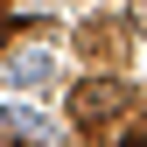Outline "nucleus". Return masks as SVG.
<instances>
[{
    "mask_svg": "<svg viewBox=\"0 0 147 147\" xmlns=\"http://www.w3.org/2000/svg\"><path fill=\"white\" fill-rule=\"evenodd\" d=\"M133 112V91H126V77H84L77 91H70V119L77 126H112Z\"/></svg>",
    "mask_w": 147,
    "mask_h": 147,
    "instance_id": "f257e3e1",
    "label": "nucleus"
},
{
    "mask_svg": "<svg viewBox=\"0 0 147 147\" xmlns=\"http://www.w3.org/2000/svg\"><path fill=\"white\" fill-rule=\"evenodd\" d=\"M77 49L91 63H119L126 56V21H84L77 28Z\"/></svg>",
    "mask_w": 147,
    "mask_h": 147,
    "instance_id": "f03ea898",
    "label": "nucleus"
},
{
    "mask_svg": "<svg viewBox=\"0 0 147 147\" xmlns=\"http://www.w3.org/2000/svg\"><path fill=\"white\" fill-rule=\"evenodd\" d=\"M133 28H140V35H147V0H133Z\"/></svg>",
    "mask_w": 147,
    "mask_h": 147,
    "instance_id": "7ed1b4c3",
    "label": "nucleus"
},
{
    "mask_svg": "<svg viewBox=\"0 0 147 147\" xmlns=\"http://www.w3.org/2000/svg\"><path fill=\"white\" fill-rule=\"evenodd\" d=\"M119 147H147V133H140V126H133V133H119Z\"/></svg>",
    "mask_w": 147,
    "mask_h": 147,
    "instance_id": "20e7f679",
    "label": "nucleus"
},
{
    "mask_svg": "<svg viewBox=\"0 0 147 147\" xmlns=\"http://www.w3.org/2000/svg\"><path fill=\"white\" fill-rule=\"evenodd\" d=\"M7 42H14V21H0V49H7Z\"/></svg>",
    "mask_w": 147,
    "mask_h": 147,
    "instance_id": "39448f33",
    "label": "nucleus"
},
{
    "mask_svg": "<svg viewBox=\"0 0 147 147\" xmlns=\"http://www.w3.org/2000/svg\"><path fill=\"white\" fill-rule=\"evenodd\" d=\"M14 147H35V140H14Z\"/></svg>",
    "mask_w": 147,
    "mask_h": 147,
    "instance_id": "423d86ee",
    "label": "nucleus"
},
{
    "mask_svg": "<svg viewBox=\"0 0 147 147\" xmlns=\"http://www.w3.org/2000/svg\"><path fill=\"white\" fill-rule=\"evenodd\" d=\"M0 7H7V0H0Z\"/></svg>",
    "mask_w": 147,
    "mask_h": 147,
    "instance_id": "0eeeda50",
    "label": "nucleus"
}]
</instances>
